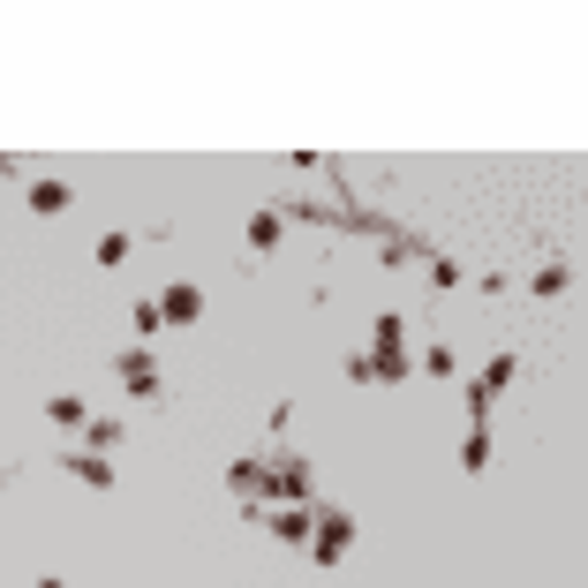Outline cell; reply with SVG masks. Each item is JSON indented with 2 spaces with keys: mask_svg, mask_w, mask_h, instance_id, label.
Wrapping results in <instances>:
<instances>
[{
  "mask_svg": "<svg viewBox=\"0 0 588 588\" xmlns=\"http://www.w3.org/2000/svg\"><path fill=\"white\" fill-rule=\"evenodd\" d=\"M514 378H521V347H498V355H491V362H483V370H475V378L460 385V400H468V415L483 423V407H491L498 392L514 385Z\"/></svg>",
  "mask_w": 588,
  "mask_h": 588,
  "instance_id": "1",
  "label": "cell"
},
{
  "mask_svg": "<svg viewBox=\"0 0 588 588\" xmlns=\"http://www.w3.org/2000/svg\"><path fill=\"white\" fill-rule=\"evenodd\" d=\"M347 543H355V521H347L339 506H318V514H310V543H302V551H310V566H339V558H347Z\"/></svg>",
  "mask_w": 588,
  "mask_h": 588,
  "instance_id": "2",
  "label": "cell"
},
{
  "mask_svg": "<svg viewBox=\"0 0 588 588\" xmlns=\"http://www.w3.org/2000/svg\"><path fill=\"white\" fill-rule=\"evenodd\" d=\"M272 506H318V475L302 453H279L272 460Z\"/></svg>",
  "mask_w": 588,
  "mask_h": 588,
  "instance_id": "3",
  "label": "cell"
},
{
  "mask_svg": "<svg viewBox=\"0 0 588 588\" xmlns=\"http://www.w3.org/2000/svg\"><path fill=\"white\" fill-rule=\"evenodd\" d=\"M227 498H234L242 514H264V506H272V460H234V468H227Z\"/></svg>",
  "mask_w": 588,
  "mask_h": 588,
  "instance_id": "4",
  "label": "cell"
},
{
  "mask_svg": "<svg viewBox=\"0 0 588 588\" xmlns=\"http://www.w3.org/2000/svg\"><path fill=\"white\" fill-rule=\"evenodd\" d=\"M114 378H122L143 407H159V362H151V347H122V355H114Z\"/></svg>",
  "mask_w": 588,
  "mask_h": 588,
  "instance_id": "5",
  "label": "cell"
},
{
  "mask_svg": "<svg viewBox=\"0 0 588 588\" xmlns=\"http://www.w3.org/2000/svg\"><path fill=\"white\" fill-rule=\"evenodd\" d=\"M407 370H415V355H407V347H385V355H355V362H347V378H355V385H400Z\"/></svg>",
  "mask_w": 588,
  "mask_h": 588,
  "instance_id": "6",
  "label": "cell"
},
{
  "mask_svg": "<svg viewBox=\"0 0 588 588\" xmlns=\"http://www.w3.org/2000/svg\"><path fill=\"white\" fill-rule=\"evenodd\" d=\"M310 514H318V506H264V528H272V543L302 551V543H310Z\"/></svg>",
  "mask_w": 588,
  "mask_h": 588,
  "instance_id": "7",
  "label": "cell"
},
{
  "mask_svg": "<svg viewBox=\"0 0 588 588\" xmlns=\"http://www.w3.org/2000/svg\"><path fill=\"white\" fill-rule=\"evenodd\" d=\"M23 204H31V219H61L68 204H76V189H68L61 174H38V182L23 189Z\"/></svg>",
  "mask_w": 588,
  "mask_h": 588,
  "instance_id": "8",
  "label": "cell"
},
{
  "mask_svg": "<svg viewBox=\"0 0 588 588\" xmlns=\"http://www.w3.org/2000/svg\"><path fill=\"white\" fill-rule=\"evenodd\" d=\"M159 318H166V325H196V318H204V287L174 279V287L159 295Z\"/></svg>",
  "mask_w": 588,
  "mask_h": 588,
  "instance_id": "9",
  "label": "cell"
},
{
  "mask_svg": "<svg viewBox=\"0 0 588 588\" xmlns=\"http://www.w3.org/2000/svg\"><path fill=\"white\" fill-rule=\"evenodd\" d=\"M122 438H129V430H122V415H91V423H83V453H122Z\"/></svg>",
  "mask_w": 588,
  "mask_h": 588,
  "instance_id": "10",
  "label": "cell"
},
{
  "mask_svg": "<svg viewBox=\"0 0 588 588\" xmlns=\"http://www.w3.org/2000/svg\"><path fill=\"white\" fill-rule=\"evenodd\" d=\"M61 468L76 475V483H91V491H114V460L106 453H68Z\"/></svg>",
  "mask_w": 588,
  "mask_h": 588,
  "instance_id": "11",
  "label": "cell"
},
{
  "mask_svg": "<svg viewBox=\"0 0 588 588\" xmlns=\"http://www.w3.org/2000/svg\"><path fill=\"white\" fill-rule=\"evenodd\" d=\"M46 423H54V430H83V423H91V407H83L76 392H54V400H46Z\"/></svg>",
  "mask_w": 588,
  "mask_h": 588,
  "instance_id": "12",
  "label": "cell"
},
{
  "mask_svg": "<svg viewBox=\"0 0 588 588\" xmlns=\"http://www.w3.org/2000/svg\"><path fill=\"white\" fill-rule=\"evenodd\" d=\"M279 242H287V219H279V211H257V219H250V250H257V257H272Z\"/></svg>",
  "mask_w": 588,
  "mask_h": 588,
  "instance_id": "13",
  "label": "cell"
},
{
  "mask_svg": "<svg viewBox=\"0 0 588 588\" xmlns=\"http://www.w3.org/2000/svg\"><path fill=\"white\" fill-rule=\"evenodd\" d=\"M460 468H468V475H483V468H491V430H483V423L460 438Z\"/></svg>",
  "mask_w": 588,
  "mask_h": 588,
  "instance_id": "14",
  "label": "cell"
},
{
  "mask_svg": "<svg viewBox=\"0 0 588 588\" xmlns=\"http://www.w3.org/2000/svg\"><path fill=\"white\" fill-rule=\"evenodd\" d=\"M528 287L551 302V295H566V287H574V272H566V264H535V279H528Z\"/></svg>",
  "mask_w": 588,
  "mask_h": 588,
  "instance_id": "15",
  "label": "cell"
},
{
  "mask_svg": "<svg viewBox=\"0 0 588 588\" xmlns=\"http://www.w3.org/2000/svg\"><path fill=\"white\" fill-rule=\"evenodd\" d=\"M423 370H430V378H453L460 355H453V347H423Z\"/></svg>",
  "mask_w": 588,
  "mask_h": 588,
  "instance_id": "16",
  "label": "cell"
},
{
  "mask_svg": "<svg viewBox=\"0 0 588 588\" xmlns=\"http://www.w3.org/2000/svg\"><path fill=\"white\" fill-rule=\"evenodd\" d=\"M129 250H136L129 234H99V250H91V257H99V264H122V257H129Z\"/></svg>",
  "mask_w": 588,
  "mask_h": 588,
  "instance_id": "17",
  "label": "cell"
},
{
  "mask_svg": "<svg viewBox=\"0 0 588 588\" xmlns=\"http://www.w3.org/2000/svg\"><path fill=\"white\" fill-rule=\"evenodd\" d=\"M370 339H378V355H385V347H400V339H407V325H400V318H378V325H370Z\"/></svg>",
  "mask_w": 588,
  "mask_h": 588,
  "instance_id": "18",
  "label": "cell"
},
{
  "mask_svg": "<svg viewBox=\"0 0 588 588\" xmlns=\"http://www.w3.org/2000/svg\"><path fill=\"white\" fill-rule=\"evenodd\" d=\"M136 332L151 339V332H166V318H159V302H136Z\"/></svg>",
  "mask_w": 588,
  "mask_h": 588,
  "instance_id": "19",
  "label": "cell"
},
{
  "mask_svg": "<svg viewBox=\"0 0 588 588\" xmlns=\"http://www.w3.org/2000/svg\"><path fill=\"white\" fill-rule=\"evenodd\" d=\"M31 588H61V574H46V581H31Z\"/></svg>",
  "mask_w": 588,
  "mask_h": 588,
  "instance_id": "20",
  "label": "cell"
}]
</instances>
